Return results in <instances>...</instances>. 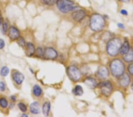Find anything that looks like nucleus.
I'll return each mask as SVG.
<instances>
[{"instance_id":"bb28decb","label":"nucleus","mask_w":133,"mask_h":117,"mask_svg":"<svg viewBox=\"0 0 133 117\" xmlns=\"http://www.w3.org/2000/svg\"><path fill=\"white\" fill-rule=\"evenodd\" d=\"M9 28H10V27H9V25H8V24L7 23H6V22H5L3 24V32H4V33H6V32H7L8 30H9Z\"/></svg>"},{"instance_id":"e433bc0d","label":"nucleus","mask_w":133,"mask_h":117,"mask_svg":"<svg viewBox=\"0 0 133 117\" xmlns=\"http://www.w3.org/2000/svg\"><path fill=\"white\" fill-rule=\"evenodd\" d=\"M132 89H133V85H132Z\"/></svg>"},{"instance_id":"412c9836","label":"nucleus","mask_w":133,"mask_h":117,"mask_svg":"<svg viewBox=\"0 0 133 117\" xmlns=\"http://www.w3.org/2000/svg\"><path fill=\"white\" fill-rule=\"evenodd\" d=\"M8 73H9V69L7 66H4L1 68V71H0V74L2 76H7Z\"/></svg>"},{"instance_id":"1a4fd4ad","label":"nucleus","mask_w":133,"mask_h":117,"mask_svg":"<svg viewBox=\"0 0 133 117\" xmlns=\"http://www.w3.org/2000/svg\"><path fill=\"white\" fill-rule=\"evenodd\" d=\"M8 36L12 40H17L20 37V31L16 27H10L8 30Z\"/></svg>"},{"instance_id":"6e6552de","label":"nucleus","mask_w":133,"mask_h":117,"mask_svg":"<svg viewBox=\"0 0 133 117\" xmlns=\"http://www.w3.org/2000/svg\"><path fill=\"white\" fill-rule=\"evenodd\" d=\"M86 16V12L84 10H79L76 11H74L72 14V18L76 21V22H80L83 18H85Z\"/></svg>"},{"instance_id":"4468645a","label":"nucleus","mask_w":133,"mask_h":117,"mask_svg":"<svg viewBox=\"0 0 133 117\" xmlns=\"http://www.w3.org/2000/svg\"><path fill=\"white\" fill-rule=\"evenodd\" d=\"M35 47L33 43H27L25 48V54L27 56H31L35 53Z\"/></svg>"},{"instance_id":"39448f33","label":"nucleus","mask_w":133,"mask_h":117,"mask_svg":"<svg viewBox=\"0 0 133 117\" xmlns=\"http://www.w3.org/2000/svg\"><path fill=\"white\" fill-rule=\"evenodd\" d=\"M67 73L69 78L74 82L79 80L81 78V71L75 66H70L67 69Z\"/></svg>"},{"instance_id":"f704fd0d","label":"nucleus","mask_w":133,"mask_h":117,"mask_svg":"<svg viewBox=\"0 0 133 117\" xmlns=\"http://www.w3.org/2000/svg\"><path fill=\"white\" fill-rule=\"evenodd\" d=\"M22 116H28V115H26V114H23L22 115Z\"/></svg>"},{"instance_id":"2f4dec72","label":"nucleus","mask_w":133,"mask_h":117,"mask_svg":"<svg viewBox=\"0 0 133 117\" xmlns=\"http://www.w3.org/2000/svg\"><path fill=\"white\" fill-rule=\"evenodd\" d=\"M118 26L121 29H124V25L123 24H121V23H119V24H118Z\"/></svg>"},{"instance_id":"9d476101","label":"nucleus","mask_w":133,"mask_h":117,"mask_svg":"<svg viewBox=\"0 0 133 117\" xmlns=\"http://www.w3.org/2000/svg\"><path fill=\"white\" fill-rule=\"evenodd\" d=\"M119 84L122 87H127L130 82V78L128 74H123L119 77L118 79Z\"/></svg>"},{"instance_id":"0eeeda50","label":"nucleus","mask_w":133,"mask_h":117,"mask_svg":"<svg viewBox=\"0 0 133 117\" xmlns=\"http://www.w3.org/2000/svg\"><path fill=\"white\" fill-rule=\"evenodd\" d=\"M44 57L46 59H50L53 60L57 57V53L54 49L51 47H48L45 49L44 50Z\"/></svg>"},{"instance_id":"c756f323","label":"nucleus","mask_w":133,"mask_h":117,"mask_svg":"<svg viewBox=\"0 0 133 117\" xmlns=\"http://www.w3.org/2000/svg\"><path fill=\"white\" fill-rule=\"evenodd\" d=\"M4 47H5V42L3 39H0V49H3Z\"/></svg>"},{"instance_id":"f8f14e48","label":"nucleus","mask_w":133,"mask_h":117,"mask_svg":"<svg viewBox=\"0 0 133 117\" xmlns=\"http://www.w3.org/2000/svg\"><path fill=\"white\" fill-rule=\"evenodd\" d=\"M12 79L17 85H21L24 80V76L18 71H16L12 73Z\"/></svg>"},{"instance_id":"6ab92c4d","label":"nucleus","mask_w":133,"mask_h":117,"mask_svg":"<svg viewBox=\"0 0 133 117\" xmlns=\"http://www.w3.org/2000/svg\"><path fill=\"white\" fill-rule=\"evenodd\" d=\"M72 92L76 96H81L83 94V90L82 86H80V85H76V86L75 87V88L73 89Z\"/></svg>"},{"instance_id":"b1692460","label":"nucleus","mask_w":133,"mask_h":117,"mask_svg":"<svg viewBox=\"0 0 133 117\" xmlns=\"http://www.w3.org/2000/svg\"><path fill=\"white\" fill-rule=\"evenodd\" d=\"M18 107L19 109H20L21 111L23 112H25L27 111V106H25V104H24L23 103H19L18 104Z\"/></svg>"},{"instance_id":"dca6fc26","label":"nucleus","mask_w":133,"mask_h":117,"mask_svg":"<svg viewBox=\"0 0 133 117\" xmlns=\"http://www.w3.org/2000/svg\"><path fill=\"white\" fill-rule=\"evenodd\" d=\"M123 59L126 62H131L133 61V49H130L128 52L126 54L123 55Z\"/></svg>"},{"instance_id":"a211bd4d","label":"nucleus","mask_w":133,"mask_h":117,"mask_svg":"<svg viewBox=\"0 0 133 117\" xmlns=\"http://www.w3.org/2000/svg\"><path fill=\"white\" fill-rule=\"evenodd\" d=\"M43 113L44 116H48L50 111V102H46L43 105L42 108Z\"/></svg>"},{"instance_id":"7ed1b4c3","label":"nucleus","mask_w":133,"mask_h":117,"mask_svg":"<svg viewBox=\"0 0 133 117\" xmlns=\"http://www.w3.org/2000/svg\"><path fill=\"white\" fill-rule=\"evenodd\" d=\"M121 47V42L119 39L115 38L111 40L107 46V53L111 56H116L118 54Z\"/></svg>"},{"instance_id":"ddd939ff","label":"nucleus","mask_w":133,"mask_h":117,"mask_svg":"<svg viewBox=\"0 0 133 117\" xmlns=\"http://www.w3.org/2000/svg\"><path fill=\"white\" fill-rule=\"evenodd\" d=\"M85 84L90 89H94L97 86L98 84L96 80L94 78H87L84 80Z\"/></svg>"},{"instance_id":"423d86ee","label":"nucleus","mask_w":133,"mask_h":117,"mask_svg":"<svg viewBox=\"0 0 133 117\" xmlns=\"http://www.w3.org/2000/svg\"><path fill=\"white\" fill-rule=\"evenodd\" d=\"M101 89V92L103 95L105 97H109L112 91V85L110 82L105 81L100 83L98 85Z\"/></svg>"},{"instance_id":"a878e982","label":"nucleus","mask_w":133,"mask_h":117,"mask_svg":"<svg viewBox=\"0 0 133 117\" xmlns=\"http://www.w3.org/2000/svg\"><path fill=\"white\" fill-rule=\"evenodd\" d=\"M18 44L21 47L25 46V40L23 37H19L18 39Z\"/></svg>"},{"instance_id":"aec40b11","label":"nucleus","mask_w":133,"mask_h":117,"mask_svg":"<svg viewBox=\"0 0 133 117\" xmlns=\"http://www.w3.org/2000/svg\"><path fill=\"white\" fill-rule=\"evenodd\" d=\"M33 92L34 95L36 97H38L42 95V90L40 87L38 85H34L33 89Z\"/></svg>"},{"instance_id":"5701e85b","label":"nucleus","mask_w":133,"mask_h":117,"mask_svg":"<svg viewBox=\"0 0 133 117\" xmlns=\"http://www.w3.org/2000/svg\"><path fill=\"white\" fill-rule=\"evenodd\" d=\"M57 0H42V2L44 4L48 5H53L56 3Z\"/></svg>"},{"instance_id":"393cba45","label":"nucleus","mask_w":133,"mask_h":117,"mask_svg":"<svg viewBox=\"0 0 133 117\" xmlns=\"http://www.w3.org/2000/svg\"><path fill=\"white\" fill-rule=\"evenodd\" d=\"M35 52L36 53V55L38 57H42L43 56V54H44V51L42 49L41 47H38L37 49V50L35 51Z\"/></svg>"},{"instance_id":"9b49d317","label":"nucleus","mask_w":133,"mask_h":117,"mask_svg":"<svg viewBox=\"0 0 133 117\" xmlns=\"http://www.w3.org/2000/svg\"><path fill=\"white\" fill-rule=\"evenodd\" d=\"M97 75L99 78L104 79L108 77L109 72L107 67L104 66H101L99 67L97 71Z\"/></svg>"},{"instance_id":"20e7f679","label":"nucleus","mask_w":133,"mask_h":117,"mask_svg":"<svg viewBox=\"0 0 133 117\" xmlns=\"http://www.w3.org/2000/svg\"><path fill=\"white\" fill-rule=\"evenodd\" d=\"M56 4L60 11L63 13H68L76 8L74 4L67 0H57Z\"/></svg>"},{"instance_id":"4be33fe9","label":"nucleus","mask_w":133,"mask_h":117,"mask_svg":"<svg viewBox=\"0 0 133 117\" xmlns=\"http://www.w3.org/2000/svg\"><path fill=\"white\" fill-rule=\"evenodd\" d=\"M8 103L7 100L4 98H1L0 99V106L3 108H6L8 106Z\"/></svg>"},{"instance_id":"c9c22d12","label":"nucleus","mask_w":133,"mask_h":117,"mask_svg":"<svg viewBox=\"0 0 133 117\" xmlns=\"http://www.w3.org/2000/svg\"><path fill=\"white\" fill-rule=\"evenodd\" d=\"M1 24V17H0V25Z\"/></svg>"},{"instance_id":"473e14b6","label":"nucleus","mask_w":133,"mask_h":117,"mask_svg":"<svg viewBox=\"0 0 133 117\" xmlns=\"http://www.w3.org/2000/svg\"><path fill=\"white\" fill-rule=\"evenodd\" d=\"M119 1L123 2V3H128V2H129V0H119Z\"/></svg>"},{"instance_id":"7c9ffc66","label":"nucleus","mask_w":133,"mask_h":117,"mask_svg":"<svg viewBox=\"0 0 133 117\" xmlns=\"http://www.w3.org/2000/svg\"><path fill=\"white\" fill-rule=\"evenodd\" d=\"M121 13L122 14H123V15H127V14H128L127 11L125 10H121Z\"/></svg>"},{"instance_id":"cd10ccee","label":"nucleus","mask_w":133,"mask_h":117,"mask_svg":"<svg viewBox=\"0 0 133 117\" xmlns=\"http://www.w3.org/2000/svg\"><path fill=\"white\" fill-rule=\"evenodd\" d=\"M5 89V85L3 82H0V91H4Z\"/></svg>"},{"instance_id":"f03ea898","label":"nucleus","mask_w":133,"mask_h":117,"mask_svg":"<svg viewBox=\"0 0 133 117\" xmlns=\"http://www.w3.org/2000/svg\"><path fill=\"white\" fill-rule=\"evenodd\" d=\"M110 70L112 75L119 78L124 74L125 66L123 61L119 59H114L110 63Z\"/></svg>"},{"instance_id":"f3484780","label":"nucleus","mask_w":133,"mask_h":117,"mask_svg":"<svg viewBox=\"0 0 133 117\" xmlns=\"http://www.w3.org/2000/svg\"><path fill=\"white\" fill-rule=\"evenodd\" d=\"M130 50V46L129 43L127 41H125L123 43V45H121V48H120L119 52L122 55L126 54Z\"/></svg>"},{"instance_id":"c85d7f7f","label":"nucleus","mask_w":133,"mask_h":117,"mask_svg":"<svg viewBox=\"0 0 133 117\" xmlns=\"http://www.w3.org/2000/svg\"><path fill=\"white\" fill-rule=\"evenodd\" d=\"M128 71L130 72V74H133V63L130 64V65L128 66Z\"/></svg>"},{"instance_id":"f257e3e1","label":"nucleus","mask_w":133,"mask_h":117,"mask_svg":"<svg viewBox=\"0 0 133 117\" xmlns=\"http://www.w3.org/2000/svg\"><path fill=\"white\" fill-rule=\"evenodd\" d=\"M105 22L104 18L101 15L94 14L90 20V28L94 31H99L104 27Z\"/></svg>"},{"instance_id":"2eb2a0df","label":"nucleus","mask_w":133,"mask_h":117,"mask_svg":"<svg viewBox=\"0 0 133 117\" xmlns=\"http://www.w3.org/2000/svg\"><path fill=\"white\" fill-rule=\"evenodd\" d=\"M30 112L33 114H38L40 112V107L39 104L37 102H34L30 106Z\"/></svg>"},{"instance_id":"72a5a7b5","label":"nucleus","mask_w":133,"mask_h":117,"mask_svg":"<svg viewBox=\"0 0 133 117\" xmlns=\"http://www.w3.org/2000/svg\"><path fill=\"white\" fill-rule=\"evenodd\" d=\"M11 99H12V100H13V101H16V97H13V96H12V97H11Z\"/></svg>"}]
</instances>
